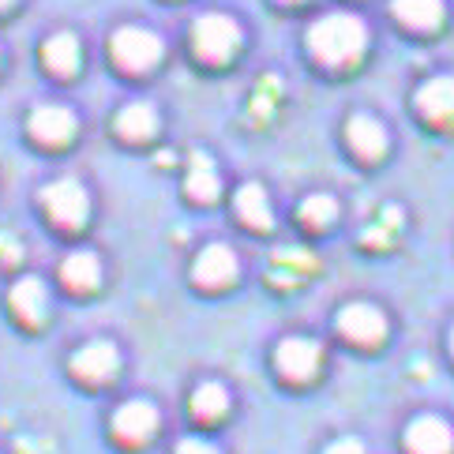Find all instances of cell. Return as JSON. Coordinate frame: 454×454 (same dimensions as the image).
I'll list each match as a JSON object with an SVG mask.
<instances>
[{
	"label": "cell",
	"mask_w": 454,
	"mask_h": 454,
	"mask_svg": "<svg viewBox=\"0 0 454 454\" xmlns=\"http://www.w3.org/2000/svg\"><path fill=\"white\" fill-rule=\"evenodd\" d=\"M237 255L225 248V245H207L200 255H196V267H192V278L207 289H222L237 278Z\"/></svg>",
	"instance_id": "cell-10"
},
{
	"label": "cell",
	"mask_w": 454,
	"mask_h": 454,
	"mask_svg": "<svg viewBox=\"0 0 454 454\" xmlns=\"http://www.w3.org/2000/svg\"><path fill=\"white\" fill-rule=\"evenodd\" d=\"M230 410V395H225L222 383H200L196 391H192V413L200 420H215Z\"/></svg>",
	"instance_id": "cell-21"
},
{
	"label": "cell",
	"mask_w": 454,
	"mask_h": 454,
	"mask_svg": "<svg viewBox=\"0 0 454 454\" xmlns=\"http://www.w3.org/2000/svg\"><path fill=\"white\" fill-rule=\"evenodd\" d=\"M192 42H196V53L203 60H230L240 45V27L222 12L200 15L196 27H192Z\"/></svg>",
	"instance_id": "cell-2"
},
{
	"label": "cell",
	"mask_w": 454,
	"mask_h": 454,
	"mask_svg": "<svg viewBox=\"0 0 454 454\" xmlns=\"http://www.w3.org/2000/svg\"><path fill=\"white\" fill-rule=\"evenodd\" d=\"M117 368H121V353L113 342H87L72 356V372L87 383H106L117 376Z\"/></svg>",
	"instance_id": "cell-8"
},
{
	"label": "cell",
	"mask_w": 454,
	"mask_h": 454,
	"mask_svg": "<svg viewBox=\"0 0 454 454\" xmlns=\"http://www.w3.org/2000/svg\"><path fill=\"white\" fill-rule=\"evenodd\" d=\"M450 349H454V331H450Z\"/></svg>",
	"instance_id": "cell-26"
},
{
	"label": "cell",
	"mask_w": 454,
	"mask_h": 454,
	"mask_svg": "<svg viewBox=\"0 0 454 454\" xmlns=\"http://www.w3.org/2000/svg\"><path fill=\"white\" fill-rule=\"evenodd\" d=\"M176 454H218V447L200 440V435H188V440L176 443Z\"/></svg>",
	"instance_id": "cell-23"
},
{
	"label": "cell",
	"mask_w": 454,
	"mask_h": 454,
	"mask_svg": "<svg viewBox=\"0 0 454 454\" xmlns=\"http://www.w3.org/2000/svg\"><path fill=\"white\" fill-rule=\"evenodd\" d=\"M8 4H12V0H0V8H8Z\"/></svg>",
	"instance_id": "cell-25"
},
{
	"label": "cell",
	"mask_w": 454,
	"mask_h": 454,
	"mask_svg": "<svg viewBox=\"0 0 454 454\" xmlns=\"http://www.w3.org/2000/svg\"><path fill=\"white\" fill-rule=\"evenodd\" d=\"M113 60L128 72H147L161 60V38L147 27H121L113 35Z\"/></svg>",
	"instance_id": "cell-3"
},
{
	"label": "cell",
	"mask_w": 454,
	"mask_h": 454,
	"mask_svg": "<svg viewBox=\"0 0 454 454\" xmlns=\"http://www.w3.org/2000/svg\"><path fill=\"white\" fill-rule=\"evenodd\" d=\"M188 192L196 200H215L218 196V169H215V161H210L207 154H192V166H188Z\"/></svg>",
	"instance_id": "cell-20"
},
{
	"label": "cell",
	"mask_w": 454,
	"mask_h": 454,
	"mask_svg": "<svg viewBox=\"0 0 454 454\" xmlns=\"http://www.w3.org/2000/svg\"><path fill=\"white\" fill-rule=\"evenodd\" d=\"M42 203L45 210L53 215V222L68 225V230H75V225H83L87 215H90V200H87V188L75 181V176H60V181H53L50 188L42 192Z\"/></svg>",
	"instance_id": "cell-4"
},
{
	"label": "cell",
	"mask_w": 454,
	"mask_h": 454,
	"mask_svg": "<svg viewBox=\"0 0 454 454\" xmlns=\"http://www.w3.org/2000/svg\"><path fill=\"white\" fill-rule=\"evenodd\" d=\"M368 45V27L349 12H331L319 15L308 30V50L316 60H323L327 68H346Z\"/></svg>",
	"instance_id": "cell-1"
},
{
	"label": "cell",
	"mask_w": 454,
	"mask_h": 454,
	"mask_svg": "<svg viewBox=\"0 0 454 454\" xmlns=\"http://www.w3.org/2000/svg\"><path fill=\"white\" fill-rule=\"evenodd\" d=\"M395 15L413 30H432L443 23V0H395Z\"/></svg>",
	"instance_id": "cell-16"
},
{
	"label": "cell",
	"mask_w": 454,
	"mask_h": 454,
	"mask_svg": "<svg viewBox=\"0 0 454 454\" xmlns=\"http://www.w3.org/2000/svg\"><path fill=\"white\" fill-rule=\"evenodd\" d=\"M301 218L308 225H316V230H323V225H331L338 218V203L331 196H308L301 203Z\"/></svg>",
	"instance_id": "cell-22"
},
{
	"label": "cell",
	"mask_w": 454,
	"mask_h": 454,
	"mask_svg": "<svg viewBox=\"0 0 454 454\" xmlns=\"http://www.w3.org/2000/svg\"><path fill=\"white\" fill-rule=\"evenodd\" d=\"M60 278H64V286H72V289H94L98 278H102L98 255L94 252H72L60 263Z\"/></svg>",
	"instance_id": "cell-15"
},
{
	"label": "cell",
	"mask_w": 454,
	"mask_h": 454,
	"mask_svg": "<svg viewBox=\"0 0 454 454\" xmlns=\"http://www.w3.org/2000/svg\"><path fill=\"white\" fill-rule=\"evenodd\" d=\"M237 215L245 218L252 230H270V222H274V215H270V200H267V192L259 188V184H245L237 192Z\"/></svg>",
	"instance_id": "cell-19"
},
{
	"label": "cell",
	"mask_w": 454,
	"mask_h": 454,
	"mask_svg": "<svg viewBox=\"0 0 454 454\" xmlns=\"http://www.w3.org/2000/svg\"><path fill=\"white\" fill-rule=\"evenodd\" d=\"M154 128H158V113L147 102H132L117 113V132L124 139H151Z\"/></svg>",
	"instance_id": "cell-17"
},
{
	"label": "cell",
	"mask_w": 454,
	"mask_h": 454,
	"mask_svg": "<svg viewBox=\"0 0 454 454\" xmlns=\"http://www.w3.org/2000/svg\"><path fill=\"white\" fill-rule=\"evenodd\" d=\"M274 361H278L286 380L304 383L319 372L323 349H319V342H312V338H286V342L278 346V353H274Z\"/></svg>",
	"instance_id": "cell-7"
},
{
	"label": "cell",
	"mask_w": 454,
	"mask_h": 454,
	"mask_svg": "<svg viewBox=\"0 0 454 454\" xmlns=\"http://www.w3.org/2000/svg\"><path fill=\"white\" fill-rule=\"evenodd\" d=\"M8 301H12L15 316H20L23 323H42L45 312H50V289H45L42 278H30V274L12 286Z\"/></svg>",
	"instance_id": "cell-12"
},
{
	"label": "cell",
	"mask_w": 454,
	"mask_h": 454,
	"mask_svg": "<svg viewBox=\"0 0 454 454\" xmlns=\"http://www.w3.org/2000/svg\"><path fill=\"white\" fill-rule=\"evenodd\" d=\"M323 454H364V443L353 440V435H346V440H334Z\"/></svg>",
	"instance_id": "cell-24"
},
{
	"label": "cell",
	"mask_w": 454,
	"mask_h": 454,
	"mask_svg": "<svg viewBox=\"0 0 454 454\" xmlns=\"http://www.w3.org/2000/svg\"><path fill=\"white\" fill-rule=\"evenodd\" d=\"M30 132L42 143H64L75 136V113L68 106H38L30 113Z\"/></svg>",
	"instance_id": "cell-11"
},
{
	"label": "cell",
	"mask_w": 454,
	"mask_h": 454,
	"mask_svg": "<svg viewBox=\"0 0 454 454\" xmlns=\"http://www.w3.org/2000/svg\"><path fill=\"white\" fill-rule=\"evenodd\" d=\"M405 447L410 454H450L454 450V428L443 417H417L405 428Z\"/></svg>",
	"instance_id": "cell-9"
},
{
	"label": "cell",
	"mask_w": 454,
	"mask_h": 454,
	"mask_svg": "<svg viewBox=\"0 0 454 454\" xmlns=\"http://www.w3.org/2000/svg\"><path fill=\"white\" fill-rule=\"evenodd\" d=\"M113 432H117V440H124V443H147L158 432V410L143 398L124 402L121 410L113 413Z\"/></svg>",
	"instance_id": "cell-6"
},
{
	"label": "cell",
	"mask_w": 454,
	"mask_h": 454,
	"mask_svg": "<svg viewBox=\"0 0 454 454\" xmlns=\"http://www.w3.org/2000/svg\"><path fill=\"white\" fill-rule=\"evenodd\" d=\"M42 57H45V68H53L57 75H72L79 68V38L68 35V30H60V35L45 42Z\"/></svg>",
	"instance_id": "cell-18"
},
{
	"label": "cell",
	"mask_w": 454,
	"mask_h": 454,
	"mask_svg": "<svg viewBox=\"0 0 454 454\" xmlns=\"http://www.w3.org/2000/svg\"><path fill=\"white\" fill-rule=\"evenodd\" d=\"M338 331H342L346 338H353V342H361V346H376L387 334V316L376 304L356 301V304H346L342 312H338Z\"/></svg>",
	"instance_id": "cell-5"
},
{
	"label": "cell",
	"mask_w": 454,
	"mask_h": 454,
	"mask_svg": "<svg viewBox=\"0 0 454 454\" xmlns=\"http://www.w3.org/2000/svg\"><path fill=\"white\" fill-rule=\"evenodd\" d=\"M417 109L432 121H454V75H435L417 90Z\"/></svg>",
	"instance_id": "cell-13"
},
{
	"label": "cell",
	"mask_w": 454,
	"mask_h": 454,
	"mask_svg": "<svg viewBox=\"0 0 454 454\" xmlns=\"http://www.w3.org/2000/svg\"><path fill=\"white\" fill-rule=\"evenodd\" d=\"M346 128H349V147L361 158L376 161L387 151V128L376 117H349Z\"/></svg>",
	"instance_id": "cell-14"
}]
</instances>
